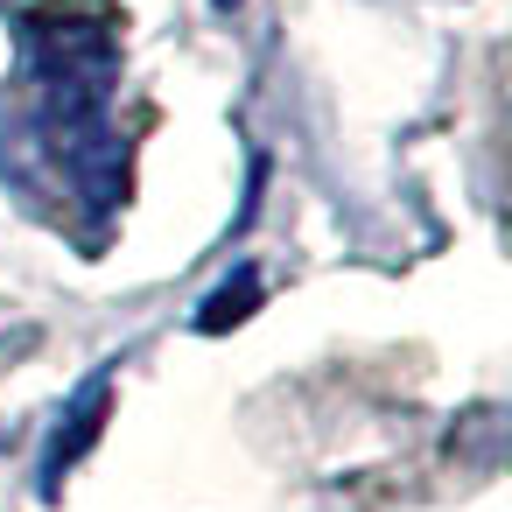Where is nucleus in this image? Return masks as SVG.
<instances>
[{
    "mask_svg": "<svg viewBox=\"0 0 512 512\" xmlns=\"http://www.w3.org/2000/svg\"><path fill=\"white\" fill-rule=\"evenodd\" d=\"M113 365H99V372H85L78 379V393L64 400V414H57V428H50V442H43V470H36V491L57 505L64 498V477L92 456V442L106 435V421H113Z\"/></svg>",
    "mask_w": 512,
    "mask_h": 512,
    "instance_id": "1",
    "label": "nucleus"
},
{
    "mask_svg": "<svg viewBox=\"0 0 512 512\" xmlns=\"http://www.w3.org/2000/svg\"><path fill=\"white\" fill-rule=\"evenodd\" d=\"M260 281H267V274H260L253 260H246V267H232V274H225V281L204 295V309H197V330H204V337H225V330H239V323L260 309V295H267Z\"/></svg>",
    "mask_w": 512,
    "mask_h": 512,
    "instance_id": "2",
    "label": "nucleus"
},
{
    "mask_svg": "<svg viewBox=\"0 0 512 512\" xmlns=\"http://www.w3.org/2000/svg\"><path fill=\"white\" fill-rule=\"evenodd\" d=\"M218 8H225V15H232V0H218Z\"/></svg>",
    "mask_w": 512,
    "mask_h": 512,
    "instance_id": "3",
    "label": "nucleus"
}]
</instances>
